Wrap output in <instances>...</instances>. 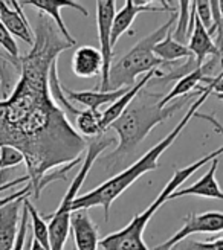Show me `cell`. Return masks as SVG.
<instances>
[{
    "label": "cell",
    "mask_w": 223,
    "mask_h": 250,
    "mask_svg": "<svg viewBox=\"0 0 223 250\" xmlns=\"http://www.w3.org/2000/svg\"><path fill=\"white\" fill-rule=\"evenodd\" d=\"M159 73V70L157 69H155V70H152V72H148V73H145L144 77L139 80V83H136L132 89L126 93V95H122L116 103H113V104H110L104 111H103V131H107L109 130V127L112 124H113L124 111L127 110V107L130 105V103L133 101V98L138 95L144 87H145V84L150 81L153 77H156V75Z\"/></svg>",
    "instance_id": "cell-19"
},
{
    "label": "cell",
    "mask_w": 223,
    "mask_h": 250,
    "mask_svg": "<svg viewBox=\"0 0 223 250\" xmlns=\"http://www.w3.org/2000/svg\"><path fill=\"white\" fill-rule=\"evenodd\" d=\"M217 99H220V101H223V93H213Z\"/></svg>",
    "instance_id": "cell-34"
},
{
    "label": "cell",
    "mask_w": 223,
    "mask_h": 250,
    "mask_svg": "<svg viewBox=\"0 0 223 250\" xmlns=\"http://www.w3.org/2000/svg\"><path fill=\"white\" fill-rule=\"evenodd\" d=\"M72 70L78 78H95L103 72V55L93 46L78 47L72 57Z\"/></svg>",
    "instance_id": "cell-16"
},
{
    "label": "cell",
    "mask_w": 223,
    "mask_h": 250,
    "mask_svg": "<svg viewBox=\"0 0 223 250\" xmlns=\"http://www.w3.org/2000/svg\"><path fill=\"white\" fill-rule=\"evenodd\" d=\"M23 205L26 206L31 223H32V238L37 243H40L42 247H45L46 250H51V243H49V228H47L46 220L39 214V210H37L34 208V205L29 202V197L24 198Z\"/></svg>",
    "instance_id": "cell-24"
},
{
    "label": "cell",
    "mask_w": 223,
    "mask_h": 250,
    "mask_svg": "<svg viewBox=\"0 0 223 250\" xmlns=\"http://www.w3.org/2000/svg\"><path fill=\"white\" fill-rule=\"evenodd\" d=\"M194 118H197V119H203V121H206V122H209L214 127V130L219 133V134H222L223 136V125L213 116V115H203V113H201V111H196V115H194Z\"/></svg>",
    "instance_id": "cell-30"
},
{
    "label": "cell",
    "mask_w": 223,
    "mask_h": 250,
    "mask_svg": "<svg viewBox=\"0 0 223 250\" xmlns=\"http://www.w3.org/2000/svg\"><path fill=\"white\" fill-rule=\"evenodd\" d=\"M77 131L84 137H100L103 131V111L95 110H81L77 116Z\"/></svg>",
    "instance_id": "cell-23"
},
{
    "label": "cell",
    "mask_w": 223,
    "mask_h": 250,
    "mask_svg": "<svg viewBox=\"0 0 223 250\" xmlns=\"http://www.w3.org/2000/svg\"><path fill=\"white\" fill-rule=\"evenodd\" d=\"M153 52L159 60H162L164 62H167V64H171L173 61L180 60V58H185V60L194 58L188 46H183V44L173 40V28L168 31L165 39L155 46Z\"/></svg>",
    "instance_id": "cell-21"
},
{
    "label": "cell",
    "mask_w": 223,
    "mask_h": 250,
    "mask_svg": "<svg viewBox=\"0 0 223 250\" xmlns=\"http://www.w3.org/2000/svg\"><path fill=\"white\" fill-rule=\"evenodd\" d=\"M20 5L34 6V8H37L40 11V14H45L46 17L52 19L54 23L57 24V29L60 31L61 35H63V39L72 46H75L77 42L70 35L69 29L66 28L63 17H61V14H60L61 9H63V8H72V9H77L78 12H81L84 17H89L88 9H86L83 5L77 3V2H72V0H24V2H20Z\"/></svg>",
    "instance_id": "cell-11"
},
{
    "label": "cell",
    "mask_w": 223,
    "mask_h": 250,
    "mask_svg": "<svg viewBox=\"0 0 223 250\" xmlns=\"http://www.w3.org/2000/svg\"><path fill=\"white\" fill-rule=\"evenodd\" d=\"M188 49L191 51V54L194 55V64L196 69H199L203 66V61L208 55L213 57H219V51L216 47V43L213 42V39L209 37V34L206 32V29L203 28V24L201 23V20L196 17L194 20V29L191 32V37L188 40Z\"/></svg>",
    "instance_id": "cell-18"
},
{
    "label": "cell",
    "mask_w": 223,
    "mask_h": 250,
    "mask_svg": "<svg viewBox=\"0 0 223 250\" xmlns=\"http://www.w3.org/2000/svg\"><path fill=\"white\" fill-rule=\"evenodd\" d=\"M96 3V26L98 37H100V52L103 55V72H101V83L96 87L100 92L109 90V73L112 67V58H113V47H112V26L116 16V5L113 0H98Z\"/></svg>",
    "instance_id": "cell-7"
},
{
    "label": "cell",
    "mask_w": 223,
    "mask_h": 250,
    "mask_svg": "<svg viewBox=\"0 0 223 250\" xmlns=\"http://www.w3.org/2000/svg\"><path fill=\"white\" fill-rule=\"evenodd\" d=\"M31 194H32V189H31V185L28 183L26 186L23 188V189H20V191H17V192H14V194H11V195H8V197L0 198V208L6 206L8 203L14 202V200H17V198H22V197H24V195H31Z\"/></svg>",
    "instance_id": "cell-29"
},
{
    "label": "cell",
    "mask_w": 223,
    "mask_h": 250,
    "mask_svg": "<svg viewBox=\"0 0 223 250\" xmlns=\"http://www.w3.org/2000/svg\"><path fill=\"white\" fill-rule=\"evenodd\" d=\"M178 26L173 28V40L187 46L194 29V20H196V9L194 2L188 0H180L178 2Z\"/></svg>",
    "instance_id": "cell-20"
},
{
    "label": "cell",
    "mask_w": 223,
    "mask_h": 250,
    "mask_svg": "<svg viewBox=\"0 0 223 250\" xmlns=\"http://www.w3.org/2000/svg\"><path fill=\"white\" fill-rule=\"evenodd\" d=\"M65 95L70 103H78L88 107V110H95L98 111L101 105L106 104H113L118 99L126 95L130 89L129 87H121L118 90H112V92H100V90H90V92H73L67 87H63Z\"/></svg>",
    "instance_id": "cell-17"
},
{
    "label": "cell",
    "mask_w": 223,
    "mask_h": 250,
    "mask_svg": "<svg viewBox=\"0 0 223 250\" xmlns=\"http://www.w3.org/2000/svg\"><path fill=\"white\" fill-rule=\"evenodd\" d=\"M219 167V159H214L211 162V167L203 174L197 182H194L188 188H182V189L176 191L170 197V200H176L185 195H196V197H205V198H214L223 202V191L220 189L219 182L216 180V171Z\"/></svg>",
    "instance_id": "cell-15"
},
{
    "label": "cell",
    "mask_w": 223,
    "mask_h": 250,
    "mask_svg": "<svg viewBox=\"0 0 223 250\" xmlns=\"http://www.w3.org/2000/svg\"><path fill=\"white\" fill-rule=\"evenodd\" d=\"M223 232V212H205V214H191L185 218L183 226L179 232L168 238L165 243L156 246L153 250H171L180 241L187 240L193 233H217Z\"/></svg>",
    "instance_id": "cell-8"
},
{
    "label": "cell",
    "mask_w": 223,
    "mask_h": 250,
    "mask_svg": "<svg viewBox=\"0 0 223 250\" xmlns=\"http://www.w3.org/2000/svg\"><path fill=\"white\" fill-rule=\"evenodd\" d=\"M194 9H196V17L201 20L203 28L213 39V12H211V3L208 0H197L194 2Z\"/></svg>",
    "instance_id": "cell-26"
},
{
    "label": "cell",
    "mask_w": 223,
    "mask_h": 250,
    "mask_svg": "<svg viewBox=\"0 0 223 250\" xmlns=\"http://www.w3.org/2000/svg\"><path fill=\"white\" fill-rule=\"evenodd\" d=\"M0 21L3 23V26L12 37H17L31 47L34 46V31L26 16H24L20 2L17 0H11V2L0 0Z\"/></svg>",
    "instance_id": "cell-10"
},
{
    "label": "cell",
    "mask_w": 223,
    "mask_h": 250,
    "mask_svg": "<svg viewBox=\"0 0 223 250\" xmlns=\"http://www.w3.org/2000/svg\"><path fill=\"white\" fill-rule=\"evenodd\" d=\"M219 9H220V16L223 19V0H222V2H219Z\"/></svg>",
    "instance_id": "cell-33"
},
{
    "label": "cell",
    "mask_w": 223,
    "mask_h": 250,
    "mask_svg": "<svg viewBox=\"0 0 223 250\" xmlns=\"http://www.w3.org/2000/svg\"><path fill=\"white\" fill-rule=\"evenodd\" d=\"M0 47L5 49V52L8 54L11 60H14V61L20 60V51H19V46L14 40V37L8 32V29L3 26L2 21H0Z\"/></svg>",
    "instance_id": "cell-28"
},
{
    "label": "cell",
    "mask_w": 223,
    "mask_h": 250,
    "mask_svg": "<svg viewBox=\"0 0 223 250\" xmlns=\"http://www.w3.org/2000/svg\"><path fill=\"white\" fill-rule=\"evenodd\" d=\"M29 197L24 195L6 206L0 208V250H12L17 240L20 226V212L23 208V200Z\"/></svg>",
    "instance_id": "cell-14"
},
{
    "label": "cell",
    "mask_w": 223,
    "mask_h": 250,
    "mask_svg": "<svg viewBox=\"0 0 223 250\" xmlns=\"http://www.w3.org/2000/svg\"><path fill=\"white\" fill-rule=\"evenodd\" d=\"M157 3H160L162 6H155L152 2H148V0H127L124 8L115 16V20H113L112 39H110L112 47L116 46V42L122 34L130 31L134 19L139 14H142V12H170V14L178 12V8H173L170 5V2H162V0H159ZM130 34H133V31H130Z\"/></svg>",
    "instance_id": "cell-9"
},
{
    "label": "cell",
    "mask_w": 223,
    "mask_h": 250,
    "mask_svg": "<svg viewBox=\"0 0 223 250\" xmlns=\"http://www.w3.org/2000/svg\"><path fill=\"white\" fill-rule=\"evenodd\" d=\"M220 154H223V146L214 149L213 153L206 154L201 160H196L194 164L182 169H178L173 174V177L165 185L164 189L160 191V194L155 198V202L145 210H142L141 214L136 215L126 228H122L121 230L110 233L106 238H103L100 241V247H103V250H150L144 243V230L147 228V224L150 223L152 217L156 214V210L164 203L170 202V197L176 191H179L180 185L185 180H188L197 169L205 167L208 162H213Z\"/></svg>",
    "instance_id": "cell-4"
},
{
    "label": "cell",
    "mask_w": 223,
    "mask_h": 250,
    "mask_svg": "<svg viewBox=\"0 0 223 250\" xmlns=\"http://www.w3.org/2000/svg\"><path fill=\"white\" fill-rule=\"evenodd\" d=\"M34 46L20 57V78L0 101V146L23 154L34 198L45 174L83 157L88 141L72 127L49 92V72L72 47L45 14L37 19Z\"/></svg>",
    "instance_id": "cell-1"
},
{
    "label": "cell",
    "mask_w": 223,
    "mask_h": 250,
    "mask_svg": "<svg viewBox=\"0 0 223 250\" xmlns=\"http://www.w3.org/2000/svg\"><path fill=\"white\" fill-rule=\"evenodd\" d=\"M63 87L65 85L61 84V81L58 78V66H57V62H54L51 67V72H49V92H51V96L54 99V103L65 111V115L67 113L72 116H78L81 113V110H78L66 98Z\"/></svg>",
    "instance_id": "cell-22"
},
{
    "label": "cell",
    "mask_w": 223,
    "mask_h": 250,
    "mask_svg": "<svg viewBox=\"0 0 223 250\" xmlns=\"http://www.w3.org/2000/svg\"><path fill=\"white\" fill-rule=\"evenodd\" d=\"M217 58H219V57H213V60H209L208 62H205V64H203L202 67L196 69V70H193L191 73L185 75L183 78H180V80L176 83V85L173 87V89H171L162 99H160L159 105L162 107V108H165V107L168 105V103L175 101V99H178V98H180V96L183 98V96L190 95V92H191L193 89H196L197 84H201V83L209 84V83H211V81L214 80L213 72H214V67H216V61H217ZM219 61H220V58H219Z\"/></svg>",
    "instance_id": "cell-12"
},
{
    "label": "cell",
    "mask_w": 223,
    "mask_h": 250,
    "mask_svg": "<svg viewBox=\"0 0 223 250\" xmlns=\"http://www.w3.org/2000/svg\"><path fill=\"white\" fill-rule=\"evenodd\" d=\"M29 250H46L45 247H42V244L40 243H37L34 238L31 240V247H29Z\"/></svg>",
    "instance_id": "cell-32"
},
{
    "label": "cell",
    "mask_w": 223,
    "mask_h": 250,
    "mask_svg": "<svg viewBox=\"0 0 223 250\" xmlns=\"http://www.w3.org/2000/svg\"><path fill=\"white\" fill-rule=\"evenodd\" d=\"M176 14L178 12H173L164 24H160L156 31L144 37L139 43H136L116 64H112L110 73H109V90L110 92L118 90L121 87H129V89H132L141 73H148L157 69L159 66L167 64V62H164L162 60H159L155 55L153 49L159 42H162L165 39L168 31L175 26V21L178 17Z\"/></svg>",
    "instance_id": "cell-5"
},
{
    "label": "cell",
    "mask_w": 223,
    "mask_h": 250,
    "mask_svg": "<svg viewBox=\"0 0 223 250\" xmlns=\"http://www.w3.org/2000/svg\"><path fill=\"white\" fill-rule=\"evenodd\" d=\"M29 182V177L28 176H23V177H19L16 180H11L8 183H3V185H0V192L2 191H6V189H11V188H14V186H19V185H23V183H26Z\"/></svg>",
    "instance_id": "cell-31"
},
{
    "label": "cell",
    "mask_w": 223,
    "mask_h": 250,
    "mask_svg": "<svg viewBox=\"0 0 223 250\" xmlns=\"http://www.w3.org/2000/svg\"><path fill=\"white\" fill-rule=\"evenodd\" d=\"M70 229L77 250H98L100 233L88 210H73L70 215Z\"/></svg>",
    "instance_id": "cell-13"
},
{
    "label": "cell",
    "mask_w": 223,
    "mask_h": 250,
    "mask_svg": "<svg viewBox=\"0 0 223 250\" xmlns=\"http://www.w3.org/2000/svg\"><path fill=\"white\" fill-rule=\"evenodd\" d=\"M113 144L112 139H106V137H96L93 142H90L88 145V149H86V156L83 159V165L81 169L78 171V174L73 177L67 192L65 194L63 200H61L60 206L57 208V210L54 214L49 215H42L47 223L49 228V243H51V250H65L67 236L70 232V215H72V203L78 195L80 188L83 186L88 174L90 172L93 164L96 162V159L100 157V154L104 151L107 146H110Z\"/></svg>",
    "instance_id": "cell-6"
},
{
    "label": "cell",
    "mask_w": 223,
    "mask_h": 250,
    "mask_svg": "<svg viewBox=\"0 0 223 250\" xmlns=\"http://www.w3.org/2000/svg\"><path fill=\"white\" fill-rule=\"evenodd\" d=\"M203 90H205V87H202L201 90H197L194 93H190L187 96L180 98L179 101L173 105H167L165 108H162L159 105V103L164 96L160 93L148 92L144 87V89L133 98V101L130 103L127 110L109 127L116 131L119 142L115 151L106 156L104 159L106 168L107 169L116 168L121 164V160L126 156L132 154L136 149V146L145 139L148 133H150L157 124L171 118L179 108H182L188 103L190 98L201 96Z\"/></svg>",
    "instance_id": "cell-3"
},
{
    "label": "cell",
    "mask_w": 223,
    "mask_h": 250,
    "mask_svg": "<svg viewBox=\"0 0 223 250\" xmlns=\"http://www.w3.org/2000/svg\"><path fill=\"white\" fill-rule=\"evenodd\" d=\"M24 164L23 154L12 146H0V172L6 168H14Z\"/></svg>",
    "instance_id": "cell-25"
},
{
    "label": "cell",
    "mask_w": 223,
    "mask_h": 250,
    "mask_svg": "<svg viewBox=\"0 0 223 250\" xmlns=\"http://www.w3.org/2000/svg\"><path fill=\"white\" fill-rule=\"evenodd\" d=\"M214 80H216V77H214ZM214 80L208 85H205V90L202 92V95L199 98H196L191 103L188 111L183 115L180 122L171 130V133L168 136H165L164 139L160 141L157 145H155L152 149H148V151L139 160H136L134 164L130 165L127 169H124L122 172H119L112 179L106 180L98 188H95L93 191H89V192L77 197L72 203V212L81 210V209L88 210V209L95 208V206H101L103 212H104V221H107L109 215H110L112 203H113L115 200L127 189V188H130L133 182H136L141 176H144L145 172L155 171L157 168V160H159L160 154H164L170 148V145L178 139L179 134L182 133V130L187 127L188 122L194 118L196 111H199V107H202L208 99V96L214 92Z\"/></svg>",
    "instance_id": "cell-2"
},
{
    "label": "cell",
    "mask_w": 223,
    "mask_h": 250,
    "mask_svg": "<svg viewBox=\"0 0 223 250\" xmlns=\"http://www.w3.org/2000/svg\"><path fill=\"white\" fill-rule=\"evenodd\" d=\"M171 250H223V236L208 241H180Z\"/></svg>",
    "instance_id": "cell-27"
}]
</instances>
